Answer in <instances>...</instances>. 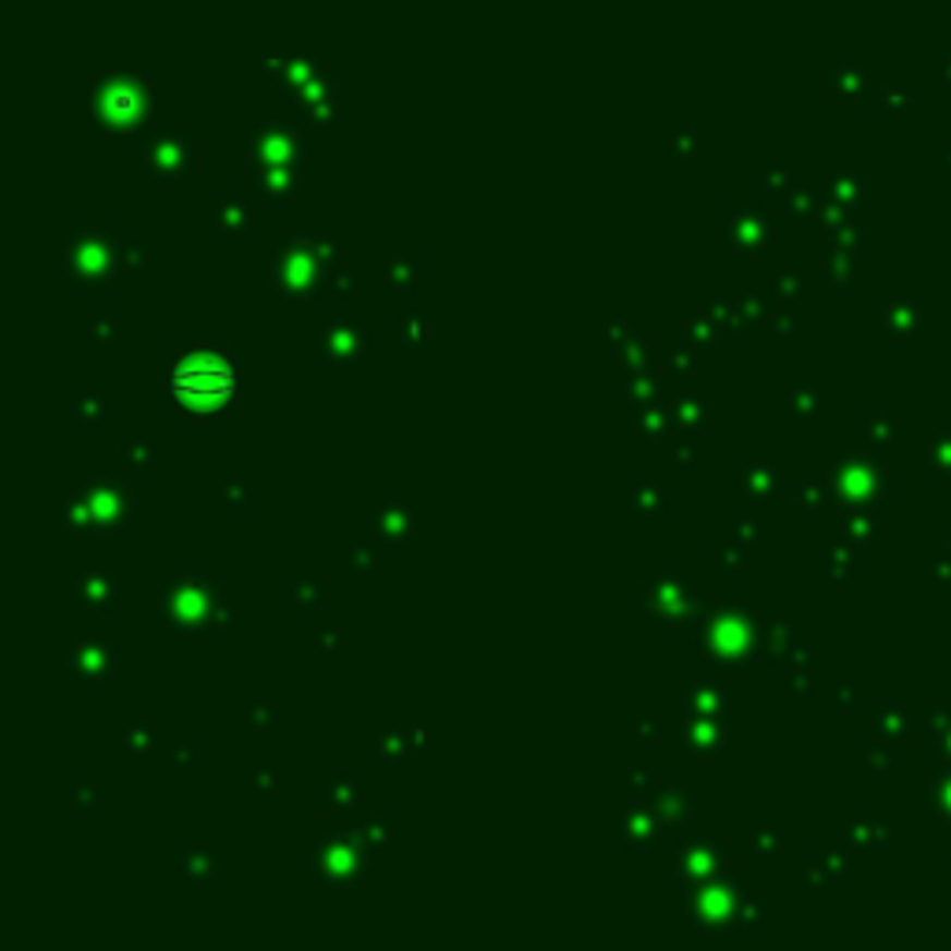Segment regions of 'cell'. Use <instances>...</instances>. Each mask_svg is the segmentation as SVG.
Listing matches in <instances>:
<instances>
[{"label":"cell","mask_w":951,"mask_h":951,"mask_svg":"<svg viewBox=\"0 0 951 951\" xmlns=\"http://www.w3.org/2000/svg\"><path fill=\"white\" fill-rule=\"evenodd\" d=\"M175 402H183L190 413H216L231 394V368L212 361H186L183 368L175 373V387H171Z\"/></svg>","instance_id":"cell-1"},{"label":"cell","mask_w":951,"mask_h":951,"mask_svg":"<svg viewBox=\"0 0 951 951\" xmlns=\"http://www.w3.org/2000/svg\"><path fill=\"white\" fill-rule=\"evenodd\" d=\"M78 587H83V602H89V606H112V599H108V595H101V592H112V576H105V573H94V576H83L78 580Z\"/></svg>","instance_id":"cell-4"},{"label":"cell","mask_w":951,"mask_h":951,"mask_svg":"<svg viewBox=\"0 0 951 951\" xmlns=\"http://www.w3.org/2000/svg\"><path fill=\"white\" fill-rule=\"evenodd\" d=\"M361 350H365V331H361L357 320H339L324 334V353L334 365H353L361 357Z\"/></svg>","instance_id":"cell-2"},{"label":"cell","mask_w":951,"mask_h":951,"mask_svg":"<svg viewBox=\"0 0 951 951\" xmlns=\"http://www.w3.org/2000/svg\"><path fill=\"white\" fill-rule=\"evenodd\" d=\"M71 666H75V673H83V676H105V673H112V650L97 639L78 643V647L71 650Z\"/></svg>","instance_id":"cell-3"}]
</instances>
